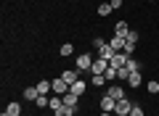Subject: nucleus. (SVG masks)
<instances>
[{"mask_svg":"<svg viewBox=\"0 0 159 116\" xmlns=\"http://www.w3.org/2000/svg\"><path fill=\"white\" fill-rule=\"evenodd\" d=\"M127 58H130V55L125 53V50H119V53H114L111 55V61H109V66H114V69H122L127 63Z\"/></svg>","mask_w":159,"mask_h":116,"instance_id":"3","label":"nucleus"},{"mask_svg":"<svg viewBox=\"0 0 159 116\" xmlns=\"http://www.w3.org/2000/svg\"><path fill=\"white\" fill-rule=\"evenodd\" d=\"M51 82H53V95H61V98H64V95L69 92V84L64 82L61 77H58V79H51Z\"/></svg>","mask_w":159,"mask_h":116,"instance_id":"4","label":"nucleus"},{"mask_svg":"<svg viewBox=\"0 0 159 116\" xmlns=\"http://www.w3.org/2000/svg\"><path fill=\"white\" fill-rule=\"evenodd\" d=\"M103 45H106V42H103V40H101V37H96V40H93V48H96V50H101V48H103Z\"/></svg>","mask_w":159,"mask_h":116,"instance_id":"27","label":"nucleus"},{"mask_svg":"<svg viewBox=\"0 0 159 116\" xmlns=\"http://www.w3.org/2000/svg\"><path fill=\"white\" fill-rule=\"evenodd\" d=\"M111 8L117 11V8H122V0H111Z\"/></svg>","mask_w":159,"mask_h":116,"instance_id":"28","label":"nucleus"},{"mask_svg":"<svg viewBox=\"0 0 159 116\" xmlns=\"http://www.w3.org/2000/svg\"><path fill=\"white\" fill-rule=\"evenodd\" d=\"M101 116H114V114H106V111H101Z\"/></svg>","mask_w":159,"mask_h":116,"instance_id":"29","label":"nucleus"},{"mask_svg":"<svg viewBox=\"0 0 159 116\" xmlns=\"http://www.w3.org/2000/svg\"><path fill=\"white\" fill-rule=\"evenodd\" d=\"M127 84H130L133 90H135V87H141V84H143V77H141V71H130V77H127Z\"/></svg>","mask_w":159,"mask_h":116,"instance_id":"9","label":"nucleus"},{"mask_svg":"<svg viewBox=\"0 0 159 116\" xmlns=\"http://www.w3.org/2000/svg\"><path fill=\"white\" fill-rule=\"evenodd\" d=\"M127 77H130V69H127V66L117 69V79H125V82H127Z\"/></svg>","mask_w":159,"mask_h":116,"instance_id":"23","label":"nucleus"},{"mask_svg":"<svg viewBox=\"0 0 159 116\" xmlns=\"http://www.w3.org/2000/svg\"><path fill=\"white\" fill-rule=\"evenodd\" d=\"M125 66L130 69V71H141V61H135L133 55H130V58H127V63H125Z\"/></svg>","mask_w":159,"mask_h":116,"instance_id":"19","label":"nucleus"},{"mask_svg":"<svg viewBox=\"0 0 159 116\" xmlns=\"http://www.w3.org/2000/svg\"><path fill=\"white\" fill-rule=\"evenodd\" d=\"M127 116H130V114H127Z\"/></svg>","mask_w":159,"mask_h":116,"instance_id":"31","label":"nucleus"},{"mask_svg":"<svg viewBox=\"0 0 159 116\" xmlns=\"http://www.w3.org/2000/svg\"><path fill=\"white\" fill-rule=\"evenodd\" d=\"M130 111H133V100H127V98L117 100V105H114V114L117 116H127Z\"/></svg>","mask_w":159,"mask_h":116,"instance_id":"2","label":"nucleus"},{"mask_svg":"<svg viewBox=\"0 0 159 116\" xmlns=\"http://www.w3.org/2000/svg\"><path fill=\"white\" fill-rule=\"evenodd\" d=\"M98 105H101V111H106V114H114V105H117V100H114V98H109V95H103Z\"/></svg>","mask_w":159,"mask_h":116,"instance_id":"7","label":"nucleus"},{"mask_svg":"<svg viewBox=\"0 0 159 116\" xmlns=\"http://www.w3.org/2000/svg\"><path fill=\"white\" fill-rule=\"evenodd\" d=\"M106 95H109V98H114V100H122V98H125V90L111 82V84H109V90H106Z\"/></svg>","mask_w":159,"mask_h":116,"instance_id":"6","label":"nucleus"},{"mask_svg":"<svg viewBox=\"0 0 159 116\" xmlns=\"http://www.w3.org/2000/svg\"><path fill=\"white\" fill-rule=\"evenodd\" d=\"M130 116H146V111H143V105L133 103V111H130Z\"/></svg>","mask_w":159,"mask_h":116,"instance_id":"25","label":"nucleus"},{"mask_svg":"<svg viewBox=\"0 0 159 116\" xmlns=\"http://www.w3.org/2000/svg\"><path fill=\"white\" fill-rule=\"evenodd\" d=\"M90 82L96 84V87H101V84H106V77H103V74H90Z\"/></svg>","mask_w":159,"mask_h":116,"instance_id":"20","label":"nucleus"},{"mask_svg":"<svg viewBox=\"0 0 159 116\" xmlns=\"http://www.w3.org/2000/svg\"><path fill=\"white\" fill-rule=\"evenodd\" d=\"M93 58L90 53H80L77 58H74V66H77V71H90V66H93Z\"/></svg>","mask_w":159,"mask_h":116,"instance_id":"1","label":"nucleus"},{"mask_svg":"<svg viewBox=\"0 0 159 116\" xmlns=\"http://www.w3.org/2000/svg\"><path fill=\"white\" fill-rule=\"evenodd\" d=\"M146 90H148L151 95H157V92H159V82H157V79H151V82L146 84Z\"/></svg>","mask_w":159,"mask_h":116,"instance_id":"24","label":"nucleus"},{"mask_svg":"<svg viewBox=\"0 0 159 116\" xmlns=\"http://www.w3.org/2000/svg\"><path fill=\"white\" fill-rule=\"evenodd\" d=\"M109 45H111V50L119 53V50H125V37H117V34H114V37L109 40Z\"/></svg>","mask_w":159,"mask_h":116,"instance_id":"13","label":"nucleus"},{"mask_svg":"<svg viewBox=\"0 0 159 116\" xmlns=\"http://www.w3.org/2000/svg\"><path fill=\"white\" fill-rule=\"evenodd\" d=\"M61 55H74V45H72V42L61 45Z\"/></svg>","mask_w":159,"mask_h":116,"instance_id":"26","label":"nucleus"},{"mask_svg":"<svg viewBox=\"0 0 159 116\" xmlns=\"http://www.w3.org/2000/svg\"><path fill=\"white\" fill-rule=\"evenodd\" d=\"M69 90H72L74 95H82V92H85V90H88V84L82 82V79H77V82H74V84H72V87H69Z\"/></svg>","mask_w":159,"mask_h":116,"instance_id":"15","label":"nucleus"},{"mask_svg":"<svg viewBox=\"0 0 159 116\" xmlns=\"http://www.w3.org/2000/svg\"><path fill=\"white\" fill-rule=\"evenodd\" d=\"M74 111H77V108H69V105H61V108H58V111H53V114H56V116H74Z\"/></svg>","mask_w":159,"mask_h":116,"instance_id":"17","label":"nucleus"},{"mask_svg":"<svg viewBox=\"0 0 159 116\" xmlns=\"http://www.w3.org/2000/svg\"><path fill=\"white\" fill-rule=\"evenodd\" d=\"M114 34H117V37H125V40H127V34H130V27H127V21H119L117 27H114Z\"/></svg>","mask_w":159,"mask_h":116,"instance_id":"11","label":"nucleus"},{"mask_svg":"<svg viewBox=\"0 0 159 116\" xmlns=\"http://www.w3.org/2000/svg\"><path fill=\"white\" fill-rule=\"evenodd\" d=\"M109 69V61L106 58H101V55H98L96 61H93V66H90V74H103Z\"/></svg>","mask_w":159,"mask_h":116,"instance_id":"5","label":"nucleus"},{"mask_svg":"<svg viewBox=\"0 0 159 116\" xmlns=\"http://www.w3.org/2000/svg\"><path fill=\"white\" fill-rule=\"evenodd\" d=\"M103 77H106V82H114V79H117V69H114V66H109L106 71H103Z\"/></svg>","mask_w":159,"mask_h":116,"instance_id":"22","label":"nucleus"},{"mask_svg":"<svg viewBox=\"0 0 159 116\" xmlns=\"http://www.w3.org/2000/svg\"><path fill=\"white\" fill-rule=\"evenodd\" d=\"M111 11H114V8H111V3H101V6H98V16H109Z\"/></svg>","mask_w":159,"mask_h":116,"instance_id":"18","label":"nucleus"},{"mask_svg":"<svg viewBox=\"0 0 159 116\" xmlns=\"http://www.w3.org/2000/svg\"><path fill=\"white\" fill-rule=\"evenodd\" d=\"M148 3H154V0H148Z\"/></svg>","mask_w":159,"mask_h":116,"instance_id":"30","label":"nucleus"},{"mask_svg":"<svg viewBox=\"0 0 159 116\" xmlns=\"http://www.w3.org/2000/svg\"><path fill=\"white\" fill-rule=\"evenodd\" d=\"M34 103H37V108H48V105H51V98H48V95H40Z\"/></svg>","mask_w":159,"mask_h":116,"instance_id":"21","label":"nucleus"},{"mask_svg":"<svg viewBox=\"0 0 159 116\" xmlns=\"http://www.w3.org/2000/svg\"><path fill=\"white\" fill-rule=\"evenodd\" d=\"M61 79L69 84V87H72V84L80 79V71H77V69H74V71H69V69H66V71H61Z\"/></svg>","mask_w":159,"mask_h":116,"instance_id":"8","label":"nucleus"},{"mask_svg":"<svg viewBox=\"0 0 159 116\" xmlns=\"http://www.w3.org/2000/svg\"><path fill=\"white\" fill-rule=\"evenodd\" d=\"M114 53H117V50H111V45H109V42L103 45L101 50H98V55H101V58H106V61H111V55H114Z\"/></svg>","mask_w":159,"mask_h":116,"instance_id":"14","label":"nucleus"},{"mask_svg":"<svg viewBox=\"0 0 159 116\" xmlns=\"http://www.w3.org/2000/svg\"><path fill=\"white\" fill-rule=\"evenodd\" d=\"M24 98H27V100H37V98H40L37 84H34V87H27V90H24Z\"/></svg>","mask_w":159,"mask_h":116,"instance_id":"16","label":"nucleus"},{"mask_svg":"<svg viewBox=\"0 0 159 116\" xmlns=\"http://www.w3.org/2000/svg\"><path fill=\"white\" fill-rule=\"evenodd\" d=\"M77 103H80V95H74L72 90H69V92L64 95V105H69V108H77Z\"/></svg>","mask_w":159,"mask_h":116,"instance_id":"10","label":"nucleus"},{"mask_svg":"<svg viewBox=\"0 0 159 116\" xmlns=\"http://www.w3.org/2000/svg\"><path fill=\"white\" fill-rule=\"evenodd\" d=\"M6 114H8V116H21V103H16V100H11V103L6 105Z\"/></svg>","mask_w":159,"mask_h":116,"instance_id":"12","label":"nucleus"}]
</instances>
